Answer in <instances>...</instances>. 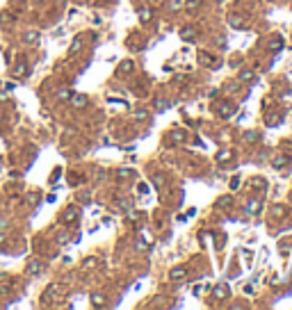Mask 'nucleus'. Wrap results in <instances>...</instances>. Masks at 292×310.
I'll return each instance as SVG.
<instances>
[{"label":"nucleus","mask_w":292,"mask_h":310,"mask_svg":"<svg viewBox=\"0 0 292 310\" xmlns=\"http://www.w3.org/2000/svg\"><path fill=\"white\" fill-rule=\"evenodd\" d=\"M201 5V0H190V2H187V7H199Z\"/></svg>","instance_id":"393cba45"},{"label":"nucleus","mask_w":292,"mask_h":310,"mask_svg":"<svg viewBox=\"0 0 292 310\" xmlns=\"http://www.w3.org/2000/svg\"><path fill=\"white\" fill-rule=\"evenodd\" d=\"M139 16H142V21H149V18H151V9H142V14H139Z\"/></svg>","instance_id":"6ab92c4d"},{"label":"nucleus","mask_w":292,"mask_h":310,"mask_svg":"<svg viewBox=\"0 0 292 310\" xmlns=\"http://www.w3.org/2000/svg\"><path fill=\"white\" fill-rule=\"evenodd\" d=\"M237 185H240V178H233V182H231V187H233V189H237Z\"/></svg>","instance_id":"bb28decb"},{"label":"nucleus","mask_w":292,"mask_h":310,"mask_svg":"<svg viewBox=\"0 0 292 310\" xmlns=\"http://www.w3.org/2000/svg\"><path fill=\"white\" fill-rule=\"evenodd\" d=\"M249 185H251V187H267V182L262 180V178H253V180L249 182Z\"/></svg>","instance_id":"4468645a"},{"label":"nucleus","mask_w":292,"mask_h":310,"mask_svg":"<svg viewBox=\"0 0 292 310\" xmlns=\"http://www.w3.org/2000/svg\"><path fill=\"white\" fill-rule=\"evenodd\" d=\"M75 219H78V210H75V207H69V210L64 212L62 221H64V223H71V221H75Z\"/></svg>","instance_id":"7ed1b4c3"},{"label":"nucleus","mask_w":292,"mask_h":310,"mask_svg":"<svg viewBox=\"0 0 292 310\" xmlns=\"http://www.w3.org/2000/svg\"><path fill=\"white\" fill-rule=\"evenodd\" d=\"M153 185L155 187H164V176H153Z\"/></svg>","instance_id":"dca6fc26"},{"label":"nucleus","mask_w":292,"mask_h":310,"mask_svg":"<svg viewBox=\"0 0 292 310\" xmlns=\"http://www.w3.org/2000/svg\"><path fill=\"white\" fill-rule=\"evenodd\" d=\"M228 157H231V153H228V150H221L219 155H217V160L219 162H224V160H228Z\"/></svg>","instance_id":"a211bd4d"},{"label":"nucleus","mask_w":292,"mask_h":310,"mask_svg":"<svg viewBox=\"0 0 292 310\" xmlns=\"http://www.w3.org/2000/svg\"><path fill=\"white\" fill-rule=\"evenodd\" d=\"M41 267H43V264H41V260H30V262H27V274H39L41 271Z\"/></svg>","instance_id":"f03ea898"},{"label":"nucleus","mask_w":292,"mask_h":310,"mask_svg":"<svg viewBox=\"0 0 292 310\" xmlns=\"http://www.w3.org/2000/svg\"><path fill=\"white\" fill-rule=\"evenodd\" d=\"M180 36H183L185 41H190V39H194V36H196V32L192 30V27H183V30H180Z\"/></svg>","instance_id":"6e6552de"},{"label":"nucleus","mask_w":292,"mask_h":310,"mask_svg":"<svg viewBox=\"0 0 292 310\" xmlns=\"http://www.w3.org/2000/svg\"><path fill=\"white\" fill-rule=\"evenodd\" d=\"M78 48H80V39H75V41H73V46H71V55L78 50Z\"/></svg>","instance_id":"412c9836"},{"label":"nucleus","mask_w":292,"mask_h":310,"mask_svg":"<svg viewBox=\"0 0 292 310\" xmlns=\"http://www.w3.org/2000/svg\"><path fill=\"white\" fill-rule=\"evenodd\" d=\"M228 25H231V27H235V30H240V27H244V21H242L240 16L231 14V16H228Z\"/></svg>","instance_id":"39448f33"},{"label":"nucleus","mask_w":292,"mask_h":310,"mask_svg":"<svg viewBox=\"0 0 292 310\" xmlns=\"http://www.w3.org/2000/svg\"><path fill=\"white\" fill-rule=\"evenodd\" d=\"M59 96H62V98H69V96H71V91H69V89H62Z\"/></svg>","instance_id":"b1692460"},{"label":"nucleus","mask_w":292,"mask_h":310,"mask_svg":"<svg viewBox=\"0 0 292 310\" xmlns=\"http://www.w3.org/2000/svg\"><path fill=\"white\" fill-rule=\"evenodd\" d=\"M246 139H249V141H256L258 139V132H249V134H246Z\"/></svg>","instance_id":"5701e85b"},{"label":"nucleus","mask_w":292,"mask_h":310,"mask_svg":"<svg viewBox=\"0 0 292 310\" xmlns=\"http://www.w3.org/2000/svg\"><path fill=\"white\" fill-rule=\"evenodd\" d=\"M91 303L94 305H103V303H105V296H103V294H91Z\"/></svg>","instance_id":"f8f14e48"},{"label":"nucleus","mask_w":292,"mask_h":310,"mask_svg":"<svg viewBox=\"0 0 292 310\" xmlns=\"http://www.w3.org/2000/svg\"><path fill=\"white\" fill-rule=\"evenodd\" d=\"M34 2H41V0H34Z\"/></svg>","instance_id":"cd10ccee"},{"label":"nucleus","mask_w":292,"mask_h":310,"mask_svg":"<svg viewBox=\"0 0 292 310\" xmlns=\"http://www.w3.org/2000/svg\"><path fill=\"white\" fill-rule=\"evenodd\" d=\"M253 78V71H242L240 73V80H251Z\"/></svg>","instance_id":"f3484780"},{"label":"nucleus","mask_w":292,"mask_h":310,"mask_svg":"<svg viewBox=\"0 0 292 310\" xmlns=\"http://www.w3.org/2000/svg\"><path fill=\"white\" fill-rule=\"evenodd\" d=\"M119 71H123V73H128V71H133V62H123L121 66H119Z\"/></svg>","instance_id":"2eb2a0df"},{"label":"nucleus","mask_w":292,"mask_h":310,"mask_svg":"<svg viewBox=\"0 0 292 310\" xmlns=\"http://www.w3.org/2000/svg\"><path fill=\"white\" fill-rule=\"evenodd\" d=\"M285 164H287V157H285V155L274 157V166H276V169H281V166H285Z\"/></svg>","instance_id":"9b49d317"},{"label":"nucleus","mask_w":292,"mask_h":310,"mask_svg":"<svg viewBox=\"0 0 292 310\" xmlns=\"http://www.w3.org/2000/svg\"><path fill=\"white\" fill-rule=\"evenodd\" d=\"M71 103H73V107H85V105H87V98H85V96H73Z\"/></svg>","instance_id":"1a4fd4ad"},{"label":"nucleus","mask_w":292,"mask_h":310,"mask_svg":"<svg viewBox=\"0 0 292 310\" xmlns=\"http://www.w3.org/2000/svg\"><path fill=\"white\" fill-rule=\"evenodd\" d=\"M199 59H201V62H203V64H210V57L205 55V52H201V55H199Z\"/></svg>","instance_id":"aec40b11"},{"label":"nucleus","mask_w":292,"mask_h":310,"mask_svg":"<svg viewBox=\"0 0 292 310\" xmlns=\"http://www.w3.org/2000/svg\"><path fill=\"white\" fill-rule=\"evenodd\" d=\"M258 210H260V198H253V201L246 205V212H249V214H256Z\"/></svg>","instance_id":"0eeeda50"},{"label":"nucleus","mask_w":292,"mask_h":310,"mask_svg":"<svg viewBox=\"0 0 292 310\" xmlns=\"http://www.w3.org/2000/svg\"><path fill=\"white\" fill-rule=\"evenodd\" d=\"M23 39H25V41H30V43H34L37 39H39V34H37V32H25V36H23Z\"/></svg>","instance_id":"ddd939ff"},{"label":"nucleus","mask_w":292,"mask_h":310,"mask_svg":"<svg viewBox=\"0 0 292 310\" xmlns=\"http://www.w3.org/2000/svg\"><path fill=\"white\" fill-rule=\"evenodd\" d=\"M226 294H228V287H226V285H219V287L215 289V299H226Z\"/></svg>","instance_id":"9d476101"},{"label":"nucleus","mask_w":292,"mask_h":310,"mask_svg":"<svg viewBox=\"0 0 292 310\" xmlns=\"http://www.w3.org/2000/svg\"><path fill=\"white\" fill-rule=\"evenodd\" d=\"M121 210L128 212V210H130V201H121Z\"/></svg>","instance_id":"4be33fe9"},{"label":"nucleus","mask_w":292,"mask_h":310,"mask_svg":"<svg viewBox=\"0 0 292 310\" xmlns=\"http://www.w3.org/2000/svg\"><path fill=\"white\" fill-rule=\"evenodd\" d=\"M185 276H187L185 267H176V269H171V278H174V280H185Z\"/></svg>","instance_id":"423d86ee"},{"label":"nucleus","mask_w":292,"mask_h":310,"mask_svg":"<svg viewBox=\"0 0 292 310\" xmlns=\"http://www.w3.org/2000/svg\"><path fill=\"white\" fill-rule=\"evenodd\" d=\"M119 176H121V178H128V176H130V169H121V173H119Z\"/></svg>","instance_id":"a878e982"},{"label":"nucleus","mask_w":292,"mask_h":310,"mask_svg":"<svg viewBox=\"0 0 292 310\" xmlns=\"http://www.w3.org/2000/svg\"><path fill=\"white\" fill-rule=\"evenodd\" d=\"M217 112H219L224 119H228V116H233V114H235V107H231V105H219V107H217Z\"/></svg>","instance_id":"20e7f679"},{"label":"nucleus","mask_w":292,"mask_h":310,"mask_svg":"<svg viewBox=\"0 0 292 310\" xmlns=\"http://www.w3.org/2000/svg\"><path fill=\"white\" fill-rule=\"evenodd\" d=\"M64 289V285H59V283H53V285H48V289L43 292V301L46 299H50L53 294H57V292H62Z\"/></svg>","instance_id":"f257e3e1"}]
</instances>
